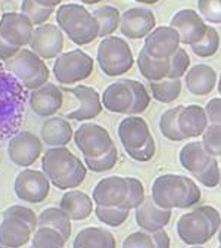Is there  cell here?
<instances>
[{"label":"cell","mask_w":221,"mask_h":248,"mask_svg":"<svg viewBox=\"0 0 221 248\" xmlns=\"http://www.w3.org/2000/svg\"><path fill=\"white\" fill-rule=\"evenodd\" d=\"M87 166L67 148H49L42 157V171L58 189H75L87 176Z\"/></svg>","instance_id":"cell-1"},{"label":"cell","mask_w":221,"mask_h":248,"mask_svg":"<svg viewBox=\"0 0 221 248\" xmlns=\"http://www.w3.org/2000/svg\"><path fill=\"white\" fill-rule=\"evenodd\" d=\"M27 89L5 68L0 65V140L18 133L21 127Z\"/></svg>","instance_id":"cell-2"},{"label":"cell","mask_w":221,"mask_h":248,"mask_svg":"<svg viewBox=\"0 0 221 248\" xmlns=\"http://www.w3.org/2000/svg\"><path fill=\"white\" fill-rule=\"evenodd\" d=\"M150 197L162 208H191L201 201V189L191 177L167 173L153 180Z\"/></svg>","instance_id":"cell-3"},{"label":"cell","mask_w":221,"mask_h":248,"mask_svg":"<svg viewBox=\"0 0 221 248\" xmlns=\"http://www.w3.org/2000/svg\"><path fill=\"white\" fill-rule=\"evenodd\" d=\"M220 228V213L211 205H201L180 217L177 222V235L187 245H202L208 242Z\"/></svg>","instance_id":"cell-4"},{"label":"cell","mask_w":221,"mask_h":248,"mask_svg":"<svg viewBox=\"0 0 221 248\" xmlns=\"http://www.w3.org/2000/svg\"><path fill=\"white\" fill-rule=\"evenodd\" d=\"M56 22L67 37L78 46L88 45L99 37V25L96 18L83 5H60L56 11Z\"/></svg>","instance_id":"cell-5"},{"label":"cell","mask_w":221,"mask_h":248,"mask_svg":"<svg viewBox=\"0 0 221 248\" xmlns=\"http://www.w3.org/2000/svg\"><path fill=\"white\" fill-rule=\"evenodd\" d=\"M3 67L27 89L34 90L47 83L50 71L43 58L31 49L22 47L15 56L5 61Z\"/></svg>","instance_id":"cell-6"},{"label":"cell","mask_w":221,"mask_h":248,"mask_svg":"<svg viewBox=\"0 0 221 248\" xmlns=\"http://www.w3.org/2000/svg\"><path fill=\"white\" fill-rule=\"evenodd\" d=\"M98 64L108 77L129 73L134 65V56L129 43L121 37L108 36L98 46Z\"/></svg>","instance_id":"cell-7"},{"label":"cell","mask_w":221,"mask_h":248,"mask_svg":"<svg viewBox=\"0 0 221 248\" xmlns=\"http://www.w3.org/2000/svg\"><path fill=\"white\" fill-rule=\"evenodd\" d=\"M94 68V61L90 55L80 49L60 53L53 64V76L64 86L77 84L88 78Z\"/></svg>","instance_id":"cell-8"},{"label":"cell","mask_w":221,"mask_h":248,"mask_svg":"<svg viewBox=\"0 0 221 248\" xmlns=\"http://www.w3.org/2000/svg\"><path fill=\"white\" fill-rule=\"evenodd\" d=\"M74 142L84 157H101L106 154L115 143L111 133L101 124L83 123L74 132Z\"/></svg>","instance_id":"cell-9"},{"label":"cell","mask_w":221,"mask_h":248,"mask_svg":"<svg viewBox=\"0 0 221 248\" xmlns=\"http://www.w3.org/2000/svg\"><path fill=\"white\" fill-rule=\"evenodd\" d=\"M14 189L21 201L39 204L43 202L50 192V180L40 170L24 169L15 179Z\"/></svg>","instance_id":"cell-10"},{"label":"cell","mask_w":221,"mask_h":248,"mask_svg":"<svg viewBox=\"0 0 221 248\" xmlns=\"http://www.w3.org/2000/svg\"><path fill=\"white\" fill-rule=\"evenodd\" d=\"M42 139L27 130L18 132L9 139L8 143V157L19 167L33 166L43 152Z\"/></svg>","instance_id":"cell-11"},{"label":"cell","mask_w":221,"mask_h":248,"mask_svg":"<svg viewBox=\"0 0 221 248\" xmlns=\"http://www.w3.org/2000/svg\"><path fill=\"white\" fill-rule=\"evenodd\" d=\"M62 90H64V93L73 95L74 99L80 102L78 108H74L73 111L65 114L68 120H74V121L88 120L90 121L93 118H96L98 115H101L103 109V104H102V96L99 95V92L96 89L80 84L74 87H64Z\"/></svg>","instance_id":"cell-12"},{"label":"cell","mask_w":221,"mask_h":248,"mask_svg":"<svg viewBox=\"0 0 221 248\" xmlns=\"http://www.w3.org/2000/svg\"><path fill=\"white\" fill-rule=\"evenodd\" d=\"M34 30L36 25L22 12H5L0 16V36L16 47L22 49L29 45Z\"/></svg>","instance_id":"cell-13"},{"label":"cell","mask_w":221,"mask_h":248,"mask_svg":"<svg viewBox=\"0 0 221 248\" xmlns=\"http://www.w3.org/2000/svg\"><path fill=\"white\" fill-rule=\"evenodd\" d=\"M181 45L180 34L171 25L155 27L150 34L145 39L143 49L153 58L158 59H170Z\"/></svg>","instance_id":"cell-14"},{"label":"cell","mask_w":221,"mask_h":248,"mask_svg":"<svg viewBox=\"0 0 221 248\" xmlns=\"http://www.w3.org/2000/svg\"><path fill=\"white\" fill-rule=\"evenodd\" d=\"M29 47L43 59L58 58L64 50V31L53 24L39 25L34 30Z\"/></svg>","instance_id":"cell-15"},{"label":"cell","mask_w":221,"mask_h":248,"mask_svg":"<svg viewBox=\"0 0 221 248\" xmlns=\"http://www.w3.org/2000/svg\"><path fill=\"white\" fill-rule=\"evenodd\" d=\"M129 197L127 177L109 176L96 183L93 188L91 198L102 207H122Z\"/></svg>","instance_id":"cell-16"},{"label":"cell","mask_w":221,"mask_h":248,"mask_svg":"<svg viewBox=\"0 0 221 248\" xmlns=\"http://www.w3.org/2000/svg\"><path fill=\"white\" fill-rule=\"evenodd\" d=\"M29 108L36 115L49 118L53 117L64 105V90L53 83H46L28 95Z\"/></svg>","instance_id":"cell-17"},{"label":"cell","mask_w":221,"mask_h":248,"mask_svg":"<svg viewBox=\"0 0 221 248\" xmlns=\"http://www.w3.org/2000/svg\"><path fill=\"white\" fill-rule=\"evenodd\" d=\"M171 27L178 31L181 43L189 46L201 42L208 30L206 21L193 9H180L176 12L171 18Z\"/></svg>","instance_id":"cell-18"},{"label":"cell","mask_w":221,"mask_h":248,"mask_svg":"<svg viewBox=\"0 0 221 248\" xmlns=\"http://www.w3.org/2000/svg\"><path fill=\"white\" fill-rule=\"evenodd\" d=\"M156 25L155 15L147 8H132L121 14L119 30L127 39H146Z\"/></svg>","instance_id":"cell-19"},{"label":"cell","mask_w":221,"mask_h":248,"mask_svg":"<svg viewBox=\"0 0 221 248\" xmlns=\"http://www.w3.org/2000/svg\"><path fill=\"white\" fill-rule=\"evenodd\" d=\"M150 136L147 121L139 115L124 117L118 124V138L125 152L142 148Z\"/></svg>","instance_id":"cell-20"},{"label":"cell","mask_w":221,"mask_h":248,"mask_svg":"<svg viewBox=\"0 0 221 248\" xmlns=\"http://www.w3.org/2000/svg\"><path fill=\"white\" fill-rule=\"evenodd\" d=\"M136 223L139 228H142L146 232H156L160 229H164L173 216V210L162 208L158 205L152 197H146L143 202L136 208Z\"/></svg>","instance_id":"cell-21"},{"label":"cell","mask_w":221,"mask_h":248,"mask_svg":"<svg viewBox=\"0 0 221 248\" xmlns=\"http://www.w3.org/2000/svg\"><path fill=\"white\" fill-rule=\"evenodd\" d=\"M178 160L183 169H186L196 180L208 170L215 161L217 157H212L204 148L202 142H189L186 143L178 154Z\"/></svg>","instance_id":"cell-22"},{"label":"cell","mask_w":221,"mask_h":248,"mask_svg":"<svg viewBox=\"0 0 221 248\" xmlns=\"http://www.w3.org/2000/svg\"><path fill=\"white\" fill-rule=\"evenodd\" d=\"M217 71L208 64H196L184 76L186 89L195 96H206L217 87Z\"/></svg>","instance_id":"cell-23"},{"label":"cell","mask_w":221,"mask_h":248,"mask_svg":"<svg viewBox=\"0 0 221 248\" xmlns=\"http://www.w3.org/2000/svg\"><path fill=\"white\" fill-rule=\"evenodd\" d=\"M103 108L115 114H127L133 105V92L127 80H118L111 83L102 93Z\"/></svg>","instance_id":"cell-24"},{"label":"cell","mask_w":221,"mask_h":248,"mask_svg":"<svg viewBox=\"0 0 221 248\" xmlns=\"http://www.w3.org/2000/svg\"><path fill=\"white\" fill-rule=\"evenodd\" d=\"M178 126L184 139H192L202 136L206 127L209 126V118L206 109L201 105H186L180 111Z\"/></svg>","instance_id":"cell-25"},{"label":"cell","mask_w":221,"mask_h":248,"mask_svg":"<svg viewBox=\"0 0 221 248\" xmlns=\"http://www.w3.org/2000/svg\"><path fill=\"white\" fill-rule=\"evenodd\" d=\"M42 140L49 148L55 146H67L74 138V130L70 121L60 117H49L42 124Z\"/></svg>","instance_id":"cell-26"},{"label":"cell","mask_w":221,"mask_h":248,"mask_svg":"<svg viewBox=\"0 0 221 248\" xmlns=\"http://www.w3.org/2000/svg\"><path fill=\"white\" fill-rule=\"evenodd\" d=\"M31 228L18 217H3L0 223V244L8 248H21L31 239Z\"/></svg>","instance_id":"cell-27"},{"label":"cell","mask_w":221,"mask_h":248,"mask_svg":"<svg viewBox=\"0 0 221 248\" xmlns=\"http://www.w3.org/2000/svg\"><path fill=\"white\" fill-rule=\"evenodd\" d=\"M59 207L71 217V220H86L93 213V198H90L83 191L70 189L62 195Z\"/></svg>","instance_id":"cell-28"},{"label":"cell","mask_w":221,"mask_h":248,"mask_svg":"<svg viewBox=\"0 0 221 248\" xmlns=\"http://www.w3.org/2000/svg\"><path fill=\"white\" fill-rule=\"evenodd\" d=\"M73 248H117V241L108 229L90 226L77 233Z\"/></svg>","instance_id":"cell-29"},{"label":"cell","mask_w":221,"mask_h":248,"mask_svg":"<svg viewBox=\"0 0 221 248\" xmlns=\"http://www.w3.org/2000/svg\"><path fill=\"white\" fill-rule=\"evenodd\" d=\"M137 68L147 81H160L168 76L170 59L153 58L145 49H142L137 56Z\"/></svg>","instance_id":"cell-30"},{"label":"cell","mask_w":221,"mask_h":248,"mask_svg":"<svg viewBox=\"0 0 221 248\" xmlns=\"http://www.w3.org/2000/svg\"><path fill=\"white\" fill-rule=\"evenodd\" d=\"M42 226L56 229L58 232L64 235L65 239L71 236V231H73L71 217L60 207H49L39 214V228Z\"/></svg>","instance_id":"cell-31"},{"label":"cell","mask_w":221,"mask_h":248,"mask_svg":"<svg viewBox=\"0 0 221 248\" xmlns=\"http://www.w3.org/2000/svg\"><path fill=\"white\" fill-rule=\"evenodd\" d=\"M181 78H162L160 81H149L152 98L161 104L174 102L181 93Z\"/></svg>","instance_id":"cell-32"},{"label":"cell","mask_w":221,"mask_h":248,"mask_svg":"<svg viewBox=\"0 0 221 248\" xmlns=\"http://www.w3.org/2000/svg\"><path fill=\"white\" fill-rule=\"evenodd\" d=\"M93 16L96 18L98 25H99V37L105 39L108 36H112L117 28H119V22H121V14L117 8L114 6H101L98 9H94Z\"/></svg>","instance_id":"cell-33"},{"label":"cell","mask_w":221,"mask_h":248,"mask_svg":"<svg viewBox=\"0 0 221 248\" xmlns=\"http://www.w3.org/2000/svg\"><path fill=\"white\" fill-rule=\"evenodd\" d=\"M181 109H183V105H177L164 111L162 115L160 117V130L162 136L171 142L184 140V136L181 135L180 126H178V115Z\"/></svg>","instance_id":"cell-34"},{"label":"cell","mask_w":221,"mask_h":248,"mask_svg":"<svg viewBox=\"0 0 221 248\" xmlns=\"http://www.w3.org/2000/svg\"><path fill=\"white\" fill-rule=\"evenodd\" d=\"M67 239L60 232L53 228L42 226L34 231L31 236V247L33 248H65Z\"/></svg>","instance_id":"cell-35"},{"label":"cell","mask_w":221,"mask_h":248,"mask_svg":"<svg viewBox=\"0 0 221 248\" xmlns=\"http://www.w3.org/2000/svg\"><path fill=\"white\" fill-rule=\"evenodd\" d=\"M98 220L111 226V228H118L121 226L125 220L129 219L130 210H125L122 207H102L98 205L94 208Z\"/></svg>","instance_id":"cell-36"},{"label":"cell","mask_w":221,"mask_h":248,"mask_svg":"<svg viewBox=\"0 0 221 248\" xmlns=\"http://www.w3.org/2000/svg\"><path fill=\"white\" fill-rule=\"evenodd\" d=\"M218 47H220V34L214 27H208L204 39L191 46L192 52L199 58L214 56L218 52Z\"/></svg>","instance_id":"cell-37"},{"label":"cell","mask_w":221,"mask_h":248,"mask_svg":"<svg viewBox=\"0 0 221 248\" xmlns=\"http://www.w3.org/2000/svg\"><path fill=\"white\" fill-rule=\"evenodd\" d=\"M117 161H118V149H117L115 145L106 154L101 155V157H94V158L84 157V164L93 173H105V171H109L111 169L115 167Z\"/></svg>","instance_id":"cell-38"},{"label":"cell","mask_w":221,"mask_h":248,"mask_svg":"<svg viewBox=\"0 0 221 248\" xmlns=\"http://www.w3.org/2000/svg\"><path fill=\"white\" fill-rule=\"evenodd\" d=\"M125 80H127V83L133 92V105H132L129 115L142 114L145 109H147V107L150 104V95L147 93V89L143 83H140L137 80H132V78H125Z\"/></svg>","instance_id":"cell-39"},{"label":"cell","mask_w":221,"mask_h":248,"mask_svg":"<svg viewBox=\"0 0 221 248\" xmlns=\"http://www.w3.org/2000/svg\"><path fill=\"white\" fill-rule=\"evenodd\" d=\"M21 12L31 22H33L36 27H39V25L46 24V21L53 14V9L44 8V6L39 5L36 0H22V3H21Z\"/></svg>","instance_id":"cell-40"},{"label":"cell","mask_w":221,"mask_h":248,"mask_svg":"<svg viewBox=\"0 0 221 248\" xmlns=\"http://www.w3.org/2000/svg\"><path fill=\"white\" fill-rule=\"evenodd\" d=\"M202 145L212 157H221V126L209 124L202 135Z\"/></svg>","instance_id":"cell-41"},{"label":"cell","mask_w":221,"mask_h":248,"mask_svg":"<svg viewBox=\"0 0 221 248\" xmlns=\"http://www.w3.org/2000/svg\"><path fill=\"white\" fill-rule=\"evenodd\" d=\"M189 67H191V58H189V53L183 47H180L170 58V71H168L167 77L168 78H181L189 71Z\"/></svg>","instance_id":"cell-42"},{"label":"cell","mask_w":221,"mask_h":248,"mask_svg":"<svg viewBox=\"0 0 221 248\" xmlns=\"http://www.w3.org/2000/svg\"><path fill=\"white\" fill-rule=\"evenodd\" d=\"M3 217H18L19 220L25 222L31 231H36L39 228V216L28 207L24 205H11L3 211Z\"/></svg>","instance_id":"cell-43"},{"label":"cell","mask_w":221,"mask_h":248,"mask_svg":"<svg viewBox=\"0 0 221 248\" xmlns=\"http://www.w3.org/2000/svg\"><path fill=\"white\" fill-rule=\"evenodd\" d=\"M127 182H129V197H127V201L124 202L122 208L125 210H136L142 202L143 200L146 198L145 197V188H143V183L136 179V177H127Z\"/></svg>","instance_id":"cell-44"},{"label":"cell","mask_w":221,"mask_h":248,"mask_svg":"<svg viewBox=\"0 0 221 248\" xmlns=\"http://www.w3.org/2000/svg\"><path fill=\"white\" fill-rule=\"evenodd\" d=\"M198 12L211 24H221V0H198Z\"/></svg>","instance_id":"cell-45"},{"label":"cell","mask_w":221,"mask_h":248,"mask_svg":"<svg viewBox=\"0 0 221 248\" xmlns=\"http://www.w3.org/2000/svg\"><path fill=\"white\" fill-rule=\"evenodd\" d=\"M122 248H155L150 233L143 232H133L122 242Z\"/></svg>","instance_id":"cell-46"},{"label":"cell","mask_w":221,"mask_h":248,"mask_svg":"<svg viewBox=\"0 0 221 248\" xmlns=\"http://www.w3.org/2000/svg\"><path fill=\"white\" fill-rule=\"evenodd\" d=\"M156 152V145H155V140L153 138L150 136L149 140L139 149H134V151H129L125 152L129 155V157L134 161H139V163H147L153 158V155Z\"/></svg>","instance_id":"cell-47"},{"label":"cell","mask_w":221,"mask_h":248,"mask_svg":"<svg viewBox=\"0 0 221 248\" xmlns=\"http://www.w3.org/2000/svg\"><path fill=\"white\" fill-rule=\"evenodd\" d=\"M205 109L209 118V124H220L221 126V98H212L208 101Z\"/></svg>","instance_id":"cell-48"},{"label":"cell","mask_w":221,"mask_h":248,"mask_svg":"<svg viewBox=\"0 0 221 248\" xmlns=\"http://www.w3.org/2000/svg\"><path fill=\"white\" fill-rule=\"evenodd\" d=\"M21 50V47H16L11 43H8L2 36H0V61H8L12 56H15L18 52Z\"/></svg>","instance_id":"cell-49"},{"label":"cell","mask_w":221,"mask_h":248,"mask_svg":"<svg viewBox=\"0 0 221 248\" xmlns=\"http://www.w3.org/2000/svg\"><path fill=\"white\" fill-rule=\"evenodd\" d=\"M150 238L153 241L155 248H170V236L164 229L150 232Z\"/></svg>","instance_id":"cell-50"},{"label":"cell","mask_w":221,"mask_h":248,"mask_svg":"<svg viewBox=\"0 0 221 248\" xmlns=\"http://www.w3.org/2000/svg\"><path fill=\"white\" fill-rule=\"evenodd\" d=\"M36 2L44 8H50V9H55L56 6H59L62 3V0H36Z\"/></svg>","instance_id":"cell-51"},{"label":"cell","mask_w":221,"mask_h":248,"mask_svg":"<svg viewBox=\"0 0 221 248\" xmlns=\"http://www.w3.org/2000/svg\"><path fill=\"white\" fill-rule=\"evenodd\" d=\"M80 2L84 5H96V3H101L102 0H80Z\"/></svg>","instance_id":"cell-52"},{"label":"cell","mask_w":221,"mask_h":248,"mask_svg":"<svg viewBox=\"0 0 221 248\" xmlns=\"http://www.w3.org/2000/svg\"><path fill=\"white\" fill-rule=\"evenodd\" d=\"M136 2H139V3H145V5H155V3L160 2V0H136Z\"/></svg>","instance_id":"cell-53"},{"label":"cell","mask_w":221,"mask_h":248,"mask_svg":"<svg viewBox=\"0 0 221 248\" xmlns=\"http://www.w3.org/2000/svg\"><path fill=\"white\" fill-rule=\"evenodd\" d=\"M217 89H218V93H220V96H221V73L218 76V84H217Z\"/></svg>","instance_id":"cell-54"},{"label":"cell","mask_w":221,"mask_h":248,"mask_svg":"<svg viewBox=\"0 0 221 248\" xmlns=\"http://www.w3.org/2000/svg\"><path fill=\"white\" fill-rule=\"evenodd\" d=\"M218 242H220V247H221V228L218 231Z\"/></svg>","instance_id":"cell-55"},{"label":"cell","mask_w":221,"mask_h":248,"mask_svg":"<svg viewBox=\"0 0 221 248\" xmlns=\"http://www.w3.org/2000/svg\"><path fill=\"white\" fill-rule=\"evenodd\" d=\"M191 248H204V247H201V245H191Z\"/></svg>","instance_id":"cell-56"},{"label":"cell","mask_w":221,"mask_h":248,"mask_svg":"<svg viewBox=\"0 0 221 248\" xmlns=\"http://www.w3.org/2000/svg\"><path fill=\"white\" fill-rule=\"evenodd\" d=\"M220 173H221V166H220ZM220 186H221V177H220Z\"/></svg>","instance_id":"cell-57"},{"label":"cell","mask_w":221,"mask_h":248,"mask_svg":"<svg viewBox=\"0 0 221 248\" xmlns=\"http://www.w3.org/2000/svg\"><path fill=\"white\" fill-rule=\"evenodd\" d=\"M0 248H8V247H5V245H2V244H0Z\"/></svg>","instance_id":"cell-58"},{"label":"cell","mask_w":221,"mask_h":248,"mask_svg":"<svg viewBox=\"0 0 221 248\" xmlns=\"http://www.w3.org/2000/svg\"><path fill=\"white\" fill-rule=\"evenodd\" d=\"M29 248H33V247H31V245H29Z\"/></svg>","instance_id":"cell-59"},{"label":"cell","mask_w":221,"mask_h":248,"mask_svg":"<svg viewBox=\"0 0 221 248\" xmlns=\"http://www.w3.org/2000/svg\"><path fill=\"white\" fill-rule=\"evenodd\" d=\"M218 248H221V247H218Z\"/></svg>","instance_id":"cell-60"},{"label":"cell","mask_w":221,"mask_h":248,"mask_svg":"<svg viewBox=\"0 0 221 248\" xmlns=\"http://www.w3.org/2000/svg\"><path fill=\"white\" fill-rule=\"evenodd\" d=\"M0 16H2V15H0Z\"/></svg>","instance_id":"cell-61"}]
</instances>
